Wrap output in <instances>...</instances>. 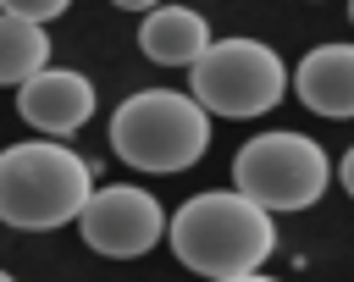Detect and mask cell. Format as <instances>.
I'll use <instances>...</instances> for the list:
<instances>
[{"label":"cell","mask_w":354,"mask_h":282,"mask_svg":"<svg viewBox=\"0 0 354 282\" xmlns=\"http://www.w3.org/2000/svg\"><path fill=\"white\" fill-rule=\"evenodd\" d=\"M166 210L155 194L133 188V182H111V188H94L83 216H77V232L94 254L105 260H138L149 254L160 238H166Z\"/></svg>","instance_id":"8992f818"},{"label":"cell","mask_w":354,"mask_h":282,"mask_svg":"<svg viewBox=\"0 0 354 282\" xmlns=\"http://www.w3.org/2000/svg\"><path fill=\"white\" fill-rule=\"evenodd\" d=\"M111 149L138 171H188L210 149V111L177 88H138L111 111Z\"/></svg>","instance_id":"3957f363"},{"label":"cell","mask_w":354,"mask_h":282,"mask_svg":"<svg viewBox=\"0 0 354 282\" xmlns=\"http://www.w3.org/2000/svg\"><path fill=\"white\" fill-rule=\"evenodd\" d=\"M138 50L155 66H194L210 50V22L194 6H155L138 22Z\"/></svg>","instance_id":"9c48e42d"},{"label":"cell","mask_w":354,"mask_h":282,"mask_svg":"<svg viewBox=\"0 0 354 282\" xmlns=\"http://www.w3.org/2000/svg\"><path fill=\"white\" fill-rule=\"evenodd\" d=\"M17 111L22 122H33L44 138H66L77 133L88 116H94V83L83 72H66V66H44L39 77H28L17 88Z\"/></svg>","instance_id":"52a82bcc"},{"label":"cell","mask_w":354,"mask_h":282,"mask_svg":"<svg viewBox=\"0 0 354 282\" xmlns=\"http://www.w3.org/2000/svg\"><path fill=\"white\" fill-rule=\"evenodd\" d=\"M166 243L205 282H227V276H249L271 260L277 227H271V210L254 205L249 194L210 188V194H194L188 205H177V216L166 221Z\"/></svg>","instance_id":"6da1fadb"},{"label":"cell","mask_w":354,"mask_h":282,"mask_svg":"<svg viewBox=\"0 0 354 282\" xmlns=\"http://www.w3.org/2000/svg\"><path fill=\"white\" fill-rule=\"evenodd\" d=\"M332 182L326 149L304 133H260L232 160V188L266 210H310Z\"/></svg>","instance_id":"5b68a950"},{"label":"cell","mask_w":354,"mask_h":282,"mask_svg":"<svg viewBox=\"0 0 354 282\" xmlns=\"http://www.w3.org/2000/svg\"><path fill=\"white\" fill-rule=\"evenodd\" d=\"M293 88L315 116H354V44H315L299 61Z\"/></svg>","instance_id":"ba28073f"},{"label":"cell","mask_w":354,"mask_h":282,"mask_svg":"<svg viewBox=\"0 0 354 282\" xmlns=\"http://www.w3.org/2000/svg\"><path fill=\"white\" fill-rule=\"evenodd\" d=\"M66 6H72V0H0V11H6V17H22V22H39V28H44L50 17H61Z\"/></svg>","instance_id":"8fae6325"},{"label":"cell","mask_w":354,"mask_h":282,"mask_svg":"<svg viewBox=\"0 0 354 282\" xmlns=\"http://www.w3.org/2000/svg\"><path fill=\"white\" fill-rule=\"evenodd\" d=\"M348 17H354V0H348Z\"/></svg>","instance_id":"2e32d148"},{"label":"cell","mask_w":354,"mask_h":282,"mask_svg":"<svg viewBox=\"0 0 354 282\" xmlns=\"http://www.w3.org/2000/svg\"><path fill=\"white\" fill-rule=\"evenodd\" d=\"M44 66H50V33L39 22H22V17L0 11V88H22Z\"/></svg>","instance_id":"30bf717a"},{"label":"cell","mask_w":354,"mask_h":282,"mask_svg":"<svg viewBox=\"0 0 354 282\" xmlns=\"http://www.w3.org/2000/svg\"><path fill=\"white\" fill-rule=\"evenodd\" d=\"M188 83L210 116H260L288 94L282 55L260 39H210V50L188 66Z\"/></svg>","instance_id":"277c9868"},{"label":"cell","mask_w":354,"mask_h":282,"mask_svg":"<svg viewBox=\"0 0 354 282\" xmlns=\"http://www.w3.org/2000/svg\"><path fill=\"white\" fill-rule=\"evenodd\" d=\"M0 282H17V276H11V271H0Z\"/></svg>","instance_id":"9a60e30c"},{"label":"cell","mask_w":354,"mask_h":282,"mask_svg":"<svg viewBox=\"0 0 354 282\" xmlns=\"http://www.w3.org/2000/svg\"><path fill=\"white\" fill-rule=\"evenodd\" d=\"M227 282H271V276H260V271H249V276H227Z\"/></svg>","instance_id":"5bb4252c"},{"label":"cell","mask_w":354,"mask_h":282,"mask_svg":"<svg viewBox=\"0 0 354 282\" xmlns=\"http://www.w3.org/2000/svg\"><path fill=\"white\" fill-rule=\"evenodd\" d=\"M343 188H348V194H354V149H348V155H343Z\"/></svg>","instance_id":"4fadbf2b"},{"label":"cell","mask_w":354,"mask_h":282,"mask_svg":"<svg viewBox=\"0 0 354 282\" xmlns=\"http://www.w3.org/2000/svg\"><path fill=\"white\" fill-rule=\"evenodd\" d=\"M111 6H122V11H155V6H166V0H111Z\"/></svg>","instance_id":"7c38bea8"},{"label":"cell","mask_w":354,"mask_h":282,"mask_svg":"<svg viewBox=\"0 0 354 282\" xmlns=\"http://www.w3.org/2000/svg\"><path fill=\"white\" fill-rule=\"evenodd\" d=\"M94 171L77 149L55 138H28L0 149V221L17 232H55L83 216Z\"/></svg>","instance_id":"7a4b0ae2"}]
</instances>
